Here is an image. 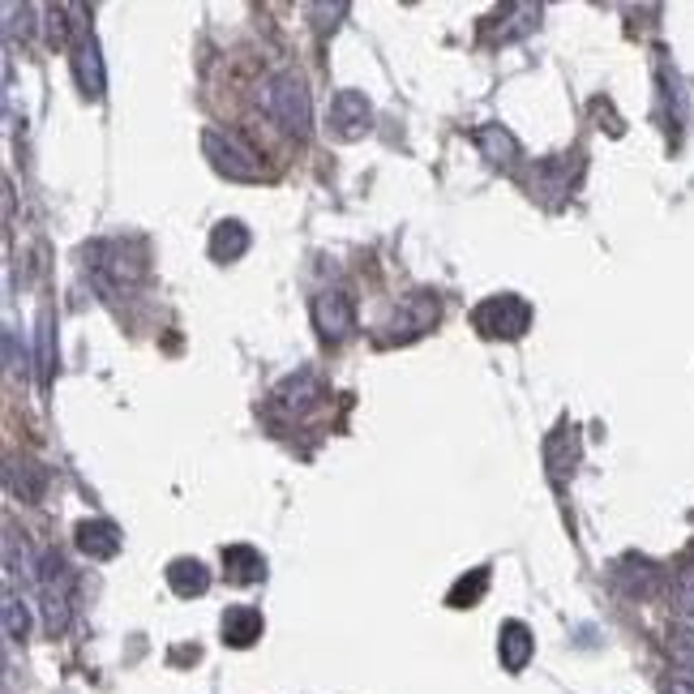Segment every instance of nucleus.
I'll list each match as a JSON object with an SVG mask.
<instances>
[{"label":"nucleus","mask_w":694,"mask_h":694,"mask_svg":"<svg viewBox=\"0 0 694 694\" xmlns=\"http://www.w3.org/2000/svg\"><path fill=\"white\" fill-rule=\"evenodd\" d=\"M262 112L292 138H308L313 129V99H308V86L296 74H274L262 86Z\"/></svg>","instance_id":"1"},{"label":"nucleus","mask_w":694,"mask_h":694,"mask_svg":"<svg viewBox=\"0 0 694 694\" xmlns=\"http://www.w3.org/2000/svg\"><path fill=\"white\" fill-rule=\"evenodd\" d=\"M202 151L210 159V167L228 181H262L267 167H262V154L253 151L236 129H206L202 133Z\"/></svg>","instance_id":"2"},{"label":"nucleus","mask_w":694,"mask_h":694,"mask_svg":"<svg viewBox=\"0 0 694 694\" xmlns=\"http://www.w3.org/2000/svg\"><path fill=\"white\" fill-rule=\"evenodd\" d=\"M39 592H43L47 635H61L69 626V605H74V571L56 549H47L39 562Z\"/></svg>","instance_id":"3"},{"label":"nucleus","mask_w":694,"mask_h":694,"mask_svg":"<svg viewBox=\"0 0 694 694\" xmlns=\"http://www.w3.org/2000/svg\"><path fill=\"white\" fill-rule=\"evenodd\" d=\"M471 326L489 339H519L528 326H532V305L514 292H501V296H489L485 305H476L471 313Z\"/></svg>","instance_id":"4"},{"label":"nucleus","mask_w":694,"mask_h":694,"mask_svg":"<svg viewBox=\"0 0 694 694\" xmlns=\"http://www.w3.org/2000/svg\"><path fill=\"white\" fill-rule=\"evenodd\" d=\"M437 301L429 296V292H412L403 305L390 313V322H386L382 330V344H412V339H421L424 330H433L437 326Z\"/></svg>","instance_id":"5"},{"label":"nucleus","mask_w":694,"mask_h":694,"mask_svg":"<svg viewBox=\"0 0 694 694\" xmlns=\"http://www.w3.org/2000/svg\"><path fill=\"white\" fill-rule=\"evenodd\" d=\"M313 322H317V330H322V339H326V344H344L347 335H351V326H356L351 296L339 292V288L322 292V296L313 301Z\"/></svg>","instance_id":"6"},{"label":"nucleus","mask_w":694,"mask_h":694,"mask_svg":"<svg viewBox=\"0 0 694 694\" xmlns=\"http://www.w3.org/2000/svg\"><path fill=\"white\" fill-rule=\"evenodd\" d=\"M369 124H373V108H369V99L360 90H339L330 99V133L335 138L356 142V138L369 133Z\"/></svg>","instance_id":"7"},{"label":"nucleus","mask_w":694,"mask_h":694,"mask_svg":"<svg viewBox=\"0 0 694 694\" xmlns=\"http://www.w3.org/2000/svg\"><path fill=\"white\" fill-rule=\"evenodd\" d=\"M536 652V639H532V630L523 626V621H506L498 635V655H501V669H510V673H523L528 669V660Z\"/></svg>","instance_id":"8"},{"label":"nucleus","mask_w":694,"mask_h":694,"mask_svg":"<svg viewBox=\"0 0 694 694\" xmlns=\"http://www.w3.org/2000/svg\"><path fill=\"white\" fill-rule=\"evenodd\" d=\"M77 549L86 553V557H95V562H108L120 553V532H116V523L108 519H86V523H77Z\"/></svg>","instance_id":"9"},{"label":"nucleus","mask_w":694,"mask_h":694,"mask_svg":"<svg viewBox=\"0 0 694 694\" xmlns=\"http://www.w3.org/2000/svg\"><path fill=\"white\" fill-rule=\"evenodd\" d=\"M262 614L258 609H249V605H231L224 621H219V630H224V643L231 648H249V643H258L262 639Z\"/></svg>","instance_id":"10"},{"label":"nucleus","mask_w":694,"mask_h":694,"mask_svg":"<svg viewBox=\"0 0 694 694\" xmlns=\"http://www.w3.org/2000/svg\"><path fill=\"white\" fill-rule=\"evenodd\" d=\"M74 74H77V86H82L90 99H104V61H99V43H95V39L74 43Z\"/></svg>","instance_id":"11"},{"label":"nucleus","mask_w":694,"mask_h":694,"mask_svg":"<svg viewBox=\"0 0 694 694\" xmlns=\"http://www.w3.org/2000/svg\"><path fill=\"white\" fill-rule=\"evenodd\" d=\"M224 571H228L231 583L249 587V583L267 578V557L258 549H249V544H231V549H224Z\"/></svg>","instance_id":"12"},{"label":"nucleus","mask_w":694,"mask_h":694,"mask_svg":"<svg viewBox=\"0 0 694 694\" xmlns=\"http://www.w3.org/2000/svg\"><path fill=\"white\" fill-rule=\"evenodd\" d=\"M167 583H172L176 596H206L210 571H206L197 557H176V562L167 566Z\"/></svg>","instance_id":"13"},{"label":"nucleus","mask_w":694,"mask_h":694,"mask_svg":"<svg viewBox=\"0 0 694 694\" xmlns=\"http://www.w3.org/2000/svg\"><path fill=\"white\" fill-rule=\"evenodd\" d=\"M210 253H215V262H236V258H245L249 253V228L240 224V219H224L215 236H210Z\"/></svg>","instance_id":"14"},{"label":"nucleus","mask_w":694,"mask_h":694,"mask_svg":"<svg viewBox=\"0 0 694 694\" xmlns=\"http://www.w3.org/2000/svg\"><path fill=\"white\" fill-rule=\"evenodd\" d=\"M279 399H283V408H292V412H308V408L322 399V378L301 369L296 378H288V382L279 386Z\"/></svg>","instance_id":"15"},{"label":"nucleus","mask_w":694,"mask_h":694,"mask_svg":"<svg viewBox=\"0 0 694 694\" xmlns=\"http://www.w3.org/2000/svg\"><path fill=\"white\" fill-rule=\"evenodd\" d=\"M476 147H480V154H485L489 163H501V167H510V163L519 159V142H514L501 124H485V129L476 133Z\"/></svg>","instance_id":"16"},{"label":"nucleus","mask_w":694,"mask_h":694,"mask_svg":"<svg viewBox=\"0 0 694 694\" xmlns=\"http://www.w3.org/2000/svg\"><path fill=\"white\" fill-rule=\"evenodd\" d=\"M614 578H617V587H626L630 596H652L655 592V566L643 562V557H626L614 571Z\"/></svg>","instance_id":"17"},{"label":"nucleus","mask_w":694,"mask_h":694,"mask_svg":"<svg viewBox=\"0 0 694 694\" xmlns=\"http://www.w3.org/2000/svg\"><path fill=\"white\" fill-rule=\"evenodd\" d=\"M575 459H578V433L575 429H557L553 442H549V471L566 476V467H575Z\"/></svg>","instance_id":"18"},{"label":"nucleus","mask_w":694,"mask_h":694,"mask_svg":"<svg viewBox=\"0 0 694 694\" xmlns=\"http://www.w3.org/2000/svg\"><path fill=\"white\" fill-rule=\"evenodd\" d=\"M485 587H489V566H476L471 575H463L455 587H451V609H471L480 596H485Z\"/></svg>","instance_id":"19"},{"label":"nucleus","mask_w":694,"mask_h":694,"mask_svg":"<svg viewBox=\"0 0 694 694\" xmlns=\"http://www.w3.org/2000/svg\"><path fill=\"white\" fill-rule=\"evenodd\" d=\"M669 660H673L686 677H694V626H673V630H669Z\"/></svg>","instance_id":"20"},{"label":"nucleus","mask_w":694,"mask_h":694,"mask_svg":"<svg viewBox=\"0 0 694 694\" xmlns=\"http://www.w3.org/2000/svg\"><path fill=\"white\" fill-rule=\"evenodd\" d=\"M673 609L682 617H694V553L677 566V575H673Z\"/></svg>","instance_id":"21"},{"label":"nucleus","mask_w":694,"mask_h":694,"mask_svg":"<svg viewBox=\"0 0 694 694\" xmlns=\"http://www.w3.org/2000/svg\"><path fill=\"white\" fill-rule=\"evenodd\" d=\"M9 485H13V494L22 501H35L39 494H43V467H35V463H22V471L13 467Z\"/></svg>","instance_id":"22"},{"label":"nucleus","mask_w":694,"mask_h":694,"mask_svg":"<svg viewBox=\"0 0 694 694\" xmlns=\"http://www.w3.org/2000/svg\"><path fill=\"white\" fill-rule=\"evenodd\" d=\"M26 630H31V614H26V605H22L18 596H4V635H9L13 643H22V639H26Z\"/></svg>","instance_id":"23"},{"label":"nucleus","mask_w":694,"mask_h":694,"mask_svg":"<svg viewBox=\"0 0 694 694\" xmlns=\"http://www.w3.org/2000/svg\"><path fill=\"white\" fill-rule=\"evenodd\" d=\"M39 369H43V378L52 373V322H43V330H39Z\"/></svg>","instance_id":"24"},{"label":"nucleus","mask_w":694,"mask_h":694,"mask_svg":"<svg viewBox=\"0 0 694 694\" xmlns=\"http://www.w3.org/2000/svg\"><path fill=\"white\" fill-rule=\"evenodd\" d=\"M669 694H694V686H686V682H677V686H673Z\"/></svg>","instance_id":"25"}]
</instances>
